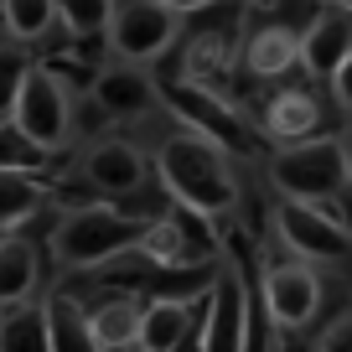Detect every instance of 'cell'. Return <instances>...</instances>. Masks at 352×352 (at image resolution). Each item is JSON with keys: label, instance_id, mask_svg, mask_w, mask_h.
<instances>
[{"label": "cell", "instance_id": "obj_1", "mask_svg": "<svg viewBox=\"0 0 352 352\" xmlns=\"http://www.w3.org/2000/svg\"><path fill=\"white\" fill-rule=\"evenodd\" d=\"M155 182L161 192L187 212L202 218H223L239 208V176H233V155H223L218 145H208L202 135L176 130L155 151Z\"/></svg>", "mask_w": 352, "mask_h": 352}, {"label": "cell", "instance_id": "obj_2", "mask_svg": "<svg viewBox=\"0 0 352 352\" xmlns=\"http://www.w3.org/2000/svg\"><path fill=\"white\" fill-rule=\"evenodd\" d=\"M151 218L120 208V202H83V208H67L52 228V259L63 264L67 275H88V270H104L109 259H124L140 239V228Z\"/></svg>", "mask_w": 352, "mask_h": 352}, {"label": "cell", "instance_id": "obj_3", "mask_svg": "<svg viewBox=\"0 0 352 352\" xmlns=\"http://www.w3.org/2000/svg\"><path fill=\"white\" fill-rule=\"evenodd\" d=\"M239 26H243V11L239 0H223V6H208V11L192 16L187 32H176V57L171 63H155L166 67V78H176V83H197V88H218L223 94V78L233 73V63H239ZM161 83V78H155Z\"/></svg>", "mask_w": 352, "mask_h": 352}, {"label": "cell", "instance_id": "obj_4", "mask_svg": "<svg viewBox=\"0 0 352 352\" xmlns=\"http://www.w3.org/2000/svg\"><path fill=\"white\" fill-rule=\"evenodd\" d=\"M264 176L285 202H331L337 192H347V140L311 135L296 145H275Z\"/></svg>", "mask_w": 352, "mask_h": 352}, {"label": "cell", "instance_id": "obj_5", "mask_svg": "<svg viewBox=\"0 0 352 352\" xmlns=\"http://www.w3.org/2000/svg\"><path fill=\"white\" fill-rule=\"evenodd\" d=\"M161 104L176 114V124L192 135H202L208 145H218L223 155H259V130L223 99L218 88H197V83H176V78H161L155 83Z\"/></svg>", "mask_w": 352, "mask_h": 352}, {"label": "cell", "instance_id": "obj_6", "mask_svg": "<svg viewBox=\"0 0 352 352\" xmlns=\"http://www.w3.org/2000/svg\"><path fill=\"white\" fill-rule=\"evenodd\" d=\"M130 254L145 270H171V275H182V270H212L223 249H218V233H212V218L187 212V208L171 202L166 212H155L140 228V239H135Z\"/></svg>", "mask_w": 352, "mask_h": 352}, {"label": "cell", "instance_id": "obj_7", "mask_svg": "<svg viewBox=\"0 0 352 352\" xmlns=\"http://www.w3.org/2000/svg\"><path fill=\"white\" fill-rule=\"evenodd\" d=\"M11 124L32 145H42V151L52 155L57 145L73 140V88L47 63H32V73L21 78V94H16V104H11Z\"/></svg>", "mask_w": 352, "mask_h": 352}, {"label": "cell", "instance_id": "obj_8", "mask_svg": "<svg viewBox=\"0 0 352 352\" xmlns=\"http://www.w3.org/2000/svg\"><path fill=\"white\" fill-rule=\"evenodd\" d=\"M176 32H182V16H171L166 6H155V0H114L109 6V26H104V36H109V47L124 57V63H161L166 52H171Z\"/></svg>", "mask_w": 352, "mask_h": 352}, {"label": "cell", "instance_id": "obj_9", "mask_svg": "<svg viewBox=\"0 0 352 352\" xmlns=\"http://www.w3.org/2000/svg\"><path fill=\"white\" fill-rule=\"evenodd\" d=\"M275 233L300 264H352V233L316 202H285L275 208Z\"/></svg>", "mask_w": 352, "mask_h": 352}, {"label": "cell", "instance_id": "obj_10", "mask_svg": "<svg viewBox=\"0 0 352 352\" xmlns=\"http://www.w3.org/2000/svg\"><path fill=\"white\" fill-rule=\"evenodd\" d=\"M254 285H259V300H264V311L275 316L280 331H300L311 316H316V306H321V280H316V270L300 264V259L270 264Z\"/></svg>", "mask_w": 352, "mask_h": 352}, {"label": "cell", "instance_id": "obj_11", "mask_svg": "<svg viewBox=\"0 0 352 352\" xmlns=\"http://www.w3.org/2000/svg\"><path fill=\"white\" fill-rule=\"evenodd\" d=\"M83 182L99 202H130L145 192L151 171H145V155L130 140H94L83 155Z\"/></svg>", "mask_w": 352, "mask_h": 352}, {"label": "cell", "instance_id": "obj_12", "mask_svg": "<svg viewBox=\"0 0 352 352\" xmlns=\"http://www.w3.org/2000/svg\"><path fill=\"white\" fill-rule=\"evenodd\" d=\"M88 99L104 120H145L151 109H161L155 94V73H145L140 63H114V67H94L88 78Z\"/></svg>", "mask_w": 352, "mask_h": 352}, {"label": "cell", "instance_id": "obj_13", "mask_svg": "<svg viewBox=\"0 0 352 352\" xmlns=\"http://www.w3.org/2000/svg\"><path fill=\"white\" fill-rule=\"evenodd\" d=\"M243 347V270L223 264L208 285V321H202V352H239Z\"/></svg>", "mask_w": 352, "mask_h": 352}, {"label": "cell", "instance_id": "obj_14", "mask_svg": "<svg viewBox=\"0 0 352 352\" xmlns=\"http://www.w3.org/2000/svg\"><path fill=\"white\" fill-rule=\"evenodd\" d=\"M254 130H259V140H270V145L311 140V135H321V99L311 88L290 83V88H280V94L264 99V114H259Z\"/></svg>", "mask_w": 352, "mask_h": 352}, {"label": "cell", "instance_id": "obj_15", "mask_svg": "<svg viewBox=\"0 0 352 352\" xmlns=\"http://www.w3.org/2000/svg\"><path fill=\"white\" fill-rule=\"evenodd\" d=\"M239 63L249 78H285L300 67V32L280 26L275 16L259 21L249 36H239Z\"/></svg>", "mask_w": 352, "mask_h": 352}, {"label": "cell", "instance_id": "obj_16", "mask_svg": "<svg viewBox=\"0 0 352 352\" xmlns=\"http://www.w3.org/2000/svg\"><path fill=\"white\" fill-rule=\"evenodd\" d=\"M347 52H352V16L321 6V11L311 16V26L300 32V67H306L311 78H331Z\"/></svg>", "mask_w": 352, "mask_h": 352}, {"label": "cell", "instance_id": "obj_17", "mask_svg": "<svg viewBox=\"0 0 352 352\" xmlns=\"http://www.w3.org/2000/svg\"><path fill=\"white\" fill-rule=\"evenodd\" d=\"M42 285V259H36V243L21 233H0V311L26 306Z\"/></svg>", "mask_w": 352, "mask_h": 352}, {"label": "cell", "instance_id": "obj_18", "mask_svg": "<svg viewBox=\"0 0 352 352\" xmlns=\"http://www.w3.org/2000/svg\"><path fill=\"white\" fill-rule=\"evenodd\" d=\"M47 316V352H99L94 327H88V306L78 290H57L42 306Z\"/></svg>", "mask_w": 352, "mask_h": 352}, {"label": "cell", "instance_id": "obj_19", "mask_svg": "<svg viewBox=\"0 0 352 352\" xmlns=\"http://www.w3.org/2000/svg\"><path fill=\"white\" fill-rule=\"evenodd\" d=\"M135 321H140V300L130 290H114L99 306L88 311V327H94V342L99 352H130L135 347Z\"/></svg>", "mask_w": 352, "mask_h": 352}, {"label": "cell", "instance_id": "obj_20", "mask_svg": "<svg viewBox=\"0 0 352 352\" xmlns=\"http://www.w3.org/2000/svg\"><path fill=\"white\" fill-rule=\"evenodd\" d=\"M208 290V285H202ZM187 311H192V296L187 300H171V296H155L140 306V321H135V347L140 352H171V342L182 337L187 327Z\"/></svg>", "mask_w": 352, "mask_h": 352}, {"label": "cell", "instance_id": "obj_21", "mask_svg": "<svg viewBox=\"0 0 352 352\" xmlns=\"http://www.w3.org/2000/svg\"><path fill=\"white\" fill-rule=\"evenodd\" d=\"M47 182L42 171H0V233H16L42 212Z\"/></svg>", "mask_w": 352, "mask_h": 352}, {"label": "cell", "instance_id": "obj_22", "mask_svg": "<svg viewBox=\"0 0 352 352\" xmlns=\"http://www.w3.org/2000/svg\"><path fill=\"white\" fill-rule=\"evenodd\" d=\"M0 352H47V316L36 300L11 306L0 316Z\"/></svg>", "mask_w": 352, "mask_h": 352}, {"label": "cell", "instance_id": "obj_23", "mask_svg": "<svg viewBox=\"0 0 352 352\" xmlns=\"http://www.w3.org/2000/svg\"><path fill=\"white\" fill-rule=\"evenodd\" d=\"M0 21L16 42H36L57 26V0H0Z\"/></svg>", "mask_w": 352, "mask_h": 352}, {"label": "cell", "instance_id": "obj_24", "mask_svg": "<svg viewBox=\"0 0 352 352\" xmlns=\"http://www.w3.org/2000/svg\"><path fill=\"white\" fill-rule=\"evenodd\" d=\"M109 6L114 0H57V26L73 42H99L109 26Z\"/></svg>", "mask_w": 352, "mask_h": 352}, {"label": "cell", "instance_id": "obj_25", "mask_svg": "<svg viewBox=\"0 0 352 352\" xmlns=\"http://www.w3.org/2000/svg\"><path fill=\"white\" fill-rule=\"evenodd\" d=\"M47 166V151L32 145L11 120H0V171H42Z\"/></svg>", "mask_w": 352, "mask_h": 352}, {"label": "cell", "instance_id": "obj_26", "mask_svg": "<svg viewBox=\"0 0 352 352\" xmlns=\"http://www.w3.org/2000/svg\"><path fill=\"white\" fill-rule=\"evenodd\" d=\"M36 57L26 47H0V120H11V104L21 94V78L32 73Z\"/></svg>", "mask_w": 352, "mask_h": 352}, {"label": "cell", "instance_id": "obj_27", "mask_svg": "<svg viewBox=\"0 0 352 352\" xmlns=\"http://www.w3.org/2000/svg\"><path fill=\"white\" fill-rule=\"evenodd\" d=\"M316 352H352V311H347V316H337L327 331H321Z\"/></svg>", "mask_w": 352, "mask_h": 352}, {"label": "cell", "instance_id": "obj_28", "mask_svg": "<svg viewBox=\"0 0 352 352\" xmlns=\"http://www.w3.org/2000/svg\"><path fill=\"white\" fill-rule=\"evenodd\" d=\"M327 83H331V99H337L342 109H352V52L337 63V73H331Z\"/></svg>", "mask_w": 352, "mask_h": 352}, {"label": "cell", "instance_id": "obj_29", "mask_svg": "<svg viewBox=\"0 0 352 352\" xmlns=\"http://www.w3.org/2000/svg\"><path fill=\"white\" fill-rule=\"evenodd\" d=\"M155 6H166L171 16H197V11H208V6H223V0H155Z\"/></svg>", "mask_w": 352, "mask_h": 352}, {"label": "cell", "instance_id": "obj_30", "mask_svg": "<svg viewBox=\"0 0 352 352\" xmlns=\"http://www.w3.org/2000/svg\"><path fill=\"white\" fill-rule=\"evenodd\" d=\"M337 11H347V16H352V0H337Z\"/></svg>", "mask_w": 352, "mask_h": 352}, {"label": "cell", "instance_id": "obj_31", "mask_svg": "<svg viewBox=\"0 0 352 352\" xmlns=\"http://www.w3.org/2000/svg\"><path fill=\"white\" fill-rule=\"evenodd\" d=\"M347 187H352V151H347Z\"/></svg>", "mask_w": 352, "mask_h": 352}, {"label": "cell", "instance_id": "obj_32", "mask_svg": "<svg viewBox=\"0 0 352 352\" xmlns=\"http://www.w3.org/2000/svg\"><path fill=\"white\" fill-rule=\"evenodd\" d=\"M130 352H140V347H130Z\"/></svg>", "mask_w": 352, "mask_h": 352}, {"label": "cell", "instance_id": "obj_33", "mask_svg": "<svg viewBox=\"0 0 352 352\" xmlns=\"http://www.w3.org/2000/svg\"><path fill=\"white\" fill-rule=\"evenodd\" d=\"M321 6H327V0H321Z\"/></svg>", "mask_w": 352, "mask_h": 352}]
</instances>
